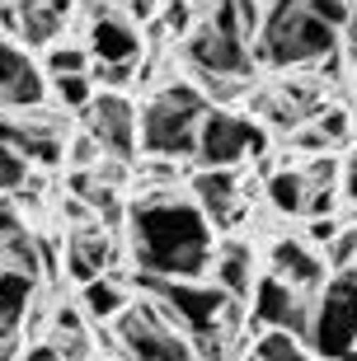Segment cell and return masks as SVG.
Returning <instances> with one entry per match:
<instances>
[{
    "label": "cell",
    "instance_id": "5bb4252c",
    "mask_svg": "<svg viewBox=\"0 0 357 361\" xmlns=\"http://www.w3.org/2000/svg\"><path fill=\"white\" fill-rule=\"evenodd\" d=\"M268 272H278L282 281H291L296 291H320L324 286V277H329V268H324V254H320L315 244H305L301 235H273V244H268Z\"/></svg>",
    "mask_w": 357,
    "mask_h": 361
},
{
    "label": "cell",
    "instance_id": "7402d4cb",
    "mask_svg": "<svg viewBox=\"0 0 357 361\" xmlns=\"http://www.w3.org/2000/svg\"><path fill=\"white\" fill-rule=\"evenodd\" d=\"M305 122L320 132V141H324L329 150L334 146H348V141H353V132H357V127H353V113H348L344 104H315Z\"/></svg>",
    "mask_w": 357,
    "mask_h": 361
},
{
    "label": "cell",
    "instance_id": "5b68a950",
    "mask_svg": "<svg viewBox=\"0 0 357 361\" xmlns=\"http://www.w3.org/2000/svg\"><path fill=\"white\" fill-rule=\"evenodd\" d=\"M268 155V132L254 113L226 104H207V113L198 118V141H193V160L212 164V169H240Z\"/></svg>",
    "mask_w": 357,
    "mask_h": 361
},
{
    "label": "cell",
    "instance_id": "ba28073f",
    "mask_svg": "<svg viewBox=\"0 0 357 361\" xmlns=\"http://www.w3.org/2000/svg\"><path fill=\"white\" fill-rule=\"evenodd\" d=\"M179 56H184V66L198 75L202 90L216 85V80H250L254 75L250 42L240 38V33H230V28L212 24V19H193V24H188V33L179 38Z\"/></svg>",
    "mask_w": 357,
    "mask_h": 361
},
{
    "label": "cell",
    "instance_id": "3957f363",
    "mask_svg": "<svg viewBox=\"0 0 357 361\" xmlns=\"http://www.w3.org/2000/svg\"><path fill=\"white\" fill-rule=\"evenodd\" d=\"M136 291L151 295L170 314L174 329H184L188 338H202V334L240 338L245 305L230 300L212 277H146V272H136Z\"/></svg>",
    "mask_w": 357,
    "mask_h": 361
},
{
    "label": "cell",
    "instance_id": "cb8c5ba5",
    "mask_svg": "<svg viewBox=\"0 0 357 361\" xmlns=\"http://www.w3.org/2000/svg\"><path fill=\"white\" fill-rule=\"evenodd\" d=\"M320 254H324V268L329 272H353V263H357V221H344V226L324 240Z\"/></svg>",
    "mask_w": 357,
    "mask_h": 361
},
{
    "label": "cell",
    "instance_id": "4dcf8cb0",
    "mask_svg": "<svg viewBox=\"0 0 357 361\" xmlns=\"http://www.w3.org/2000/svg\"><path fill=\"white\" fill-rule=\"evenodd\" d=\"M19 226H24V216H19L14 192H0V240H5V235H14Z\"/></svg>",
    "mask_w": 357,
    "mask_h": 361
},
{
    "label": "cell",
    "instance_id": "2e32d148",
    "mask_svg": "<svg viewBox=\"0 0 357 361\" xmlns=\"http://www.w3.org/2000/svg\"><path fill=\"white\" fill-rule=\"evenodd\" d=\"M207 277H212L216 286L230 295V300H240V305H245V295H250L254 277H259V254H254L245 240H221V235H216Z\"/></svg>",
    "mask_w": 357,
    "mask_h": 361
},
{
    "label": "cell",
    "instance_id": "4316f807",
    "mask_svg": "<svg viewBox=\"0 0 357 361\" xmlns=\"http://www.w3.org/2000/svg\"><path fill=\"white\" fill-rule=\"evenodd\" d=\"M301 5H305V10H310V14H315V19H324V24H334V28H339V33H344V24H348V19H353V0H301Z\"/></svg>",
    "mask_w": 357,
    "mask_h": 361
},
{
    "label": "cell",
    "instance_id": "d6a6232c",
    "mask_svg": "<svg viewBox=\"0 0 357 361\" xmlns=\"http://www.w3.org/2000/svg\"><path fill=\"white\" fill-rule=\"evenodd\" d=\"M353 277H357V263H353Z\"/></svg>",
    "mask_w": 357,
    "mask_h": 361
},
{
    "label": "cell",
    "instance_id": "8992f818",
    "mask_svg": "<svg viewBox=\"0 0 357 361\" xmlns=\"http://www.w3.org/2000/svg\"><path fill=\"white\" fill-rule=\"evenodd\" d=\"M108 334H113V343H118V357H132V361H188L193 357L188 334L174 329L170 314L141 291L127 300V310H122L118 319L108 324Z\"/></svg>",
    "mask_w": 357,
    "mask_h": 361
},
{
    "label": "cell",
    "instance_id": "83f0119b",
    "mask_svg": "<svg viewBox=\"0 0 357 361\" xmlns=\"http://www.w3.org/2000/svg\"><path fill=\"white\" fill-rule=\"evenodd\" d=\"M348 216L344 212H329V216H305V226H301V240L305 244H315V249H324V240H329L334 230L344 226Z\"/></svg>",
    "mask_w": 357,
    "mask_h": 361
},
{
    "label": "cell",
    "instance_id": "7c38bea8",
    "mask_svg": "<svg viewBox=\"0 0 357 361\" xmlns=\"http://www.w3.org/2000/svg\"><path fill=\"white\" fill-rule=\"evenodd\" d=\"M47 104V75H42L33 47L0 33V108H38Z\"/></svg>",
    "mask_w": 357,
    "mask_h": 361
},
{
    "label": "cell",
    "instance_id": "9a60e30c",
    "mask_svg": "<svg viewBox=\"0 0 357 361\" xmlns=\"http://www.w3.org/2000/svg\"><path fill=\"white\" fill-rule=\"evenodd\" d=\"M85 47H90V61H141V52H146L141 28L127 14H108V10L90 19Z\"/></svg>",
    "mask_w": 357,
    "mask_h": 361
},
{
    "label": "cell",
    "instance_id": "603a6c76",
    "mask_svg": "<svg viewBox=\"0 0 357 361\" xmlns=\"http://www.w3.org/2000/svg\"><path fill=\"white\" fill-rule=\"evenodd\" d=\"M42 75H71V71H90V47L76 38H52L42 47Z\"/></svg>",
    "mask_w": 357,
    "mask_h": 361
},
{
    "label": "cell",
    "instance_id": "277c9868",
    "mask_svg": "<svg viewBox=\"0 0 357 361\" xmlns=\"http://www.w3.org/2000/svg\"><path fill=\"white\" fill-rule=\"evenodd\" d=\"M207 94L198 80H174L156 90L136 108V146L141 155H170V160H193L198 141V118L207 113Z\"/></svg>",
    "mask_w": 357,
    "mask_h": 361
},
{
    "label": "cell",
    "instance_id": "f546056e",
    "mask_svg": "<svg viewBox=\"0 0 357 361\" xmlns=\"http://www.w3.org/2000/svg\"><path fill=\"white\" fill-rule=\"evenodd\" d=\"M188 24H193V10H188V0H170V5H165V28H170L174 38H184Z\"/></svg>",
    "mask_w": 357,
    "mask_h": 361
},
{
    "label": "cell",
    "instance_id": "6da1fadb",
    "mask_svg": "<svg viewBox=\"0 0 357 361\" xmlns=\"http://www.w3.org/2000/svg\"><path fill=\"white\" fill-rule=\"evenodd\" d=\"M127 249L136 272L146 277H207L216 249V226L207 221L198 202L179 192L174 183L146 188L141 197L127 202Z\"/></svg>",
    "mask_w": 357,
    "mask_h": 361
},
{
    "label": "cell",
    "instance_id": "e0dca14e",
    "mask_svg": "<svg viewBox=\"0 0 357 361\" xmlns=\"http://www.w3.org/2000/svg\"><path fill=\"white\" fill-rule=\"evenodd\" d=\"M132 281H122L118 272H99V277H85V281H76V305H80V314L99 329V324H113L127 310V300H132Z\"/></svg>",
    "mask_w": 357,
    "mask_h": 361
},
{
    "label": "cell",
    "instance_id": "9c48e42d",
    "mask_svg": "<svg viewBox=\"0 0 357 361\" xmlns=\"http://www.w3.org/2000/svg\"><path fill=\"white\" fill-rule=\"evenodd\" d=\"M80 127L99 141V150L104 155H113V160H127L132 164L136 155H141V146H136V104L127 90H94V99L85 108H80Z\"/></svg>",
    "mask_w": 357,
    "mask_h": 361
},
{
    "label": "cell",
    "instance_id": "d4e9b609",
    "mask_svg": "<svg viewBox=\"0 0 357 361\" xmlns=\"http://www.w3.org/2000/svg\"><path fill=\"white\" fill-rule=\"evenodd\" d=\"M99 160H104L99 141H94L85 127H80V132H71V141H66V164H71V169H94Z\"/></svg>",
    "mask_w": 357,
    "mask_h": 361
},
{
    "label": "cell",
    "instance_id": "8fae6325",
    "mask_svg": "<svg viewBox=\"0 0 357 361\" xmlns=\"http://www.w3.org/2000/svg\"><path fill=\"white\" fill-rule=\"evenodd\" d=\"M188 197L198 202L216 230H235L250 216V192H245V164L240 169H212L198 164V174L188 178Z\"/></svg>",
    "mask_w": 357,
    "mask_h": 361
},
{
    "label": "cell",
    "instance_id": "ffe728a7",
    "mask_svg": "<svg viewBox=\"0 0 357 361\" xmlns=\"http://www.w3.org/2000/svg\"><path fill=\"white\" fill-rule=\"evenodd\" d=\"M245 357L254 361H305L310 357V343H305L296 329H282V324H264V329H254L245 338Z\"/></svg>",
    "mask_w": 357,
    "mask_h": 361
},
{
    "label": "cell",
    "instance_id": "7a4b0ae2",
    "mask_svg": "<svg viewBox=\"0 0 357 361\" xmlns=\"http://www.w3.org/2000/svg\"><path fill=\"white\" fill-rule=\"evenodd\" d=\"M344 47V33L305 10L301 0H264V24L250 42L254 66L268 71H305Z\"/></svg>",
    "mask_w": 357,
    "mask_h": 361
},
{
    "label": "cell",
    "instance_id": "ac0fdd59",
    "mask_svg": "<svg viewBox=\"0 0 357 361\" xmlns=\"http://www.w3.org/2000/svg\"><path fill=\"white\" fill-rule=\"evenodd\" d=\"M305 197H310V178H305V169H296V164H282V169H273V174L264 178L268 212L282 216V221H301Z\"/></svg>",
    "mask_w": 357,
    "mask_h": 361
},
{
    "label": "cell",
    "instance_id": "4fadbf2b",
    "mask_svg": "<svg viewBox=\"0 0 357 361\" xmlns=\"http://www.w3.org/2000/svg\"><path fill=\"white\" fill-rule=\"evenodd\" d=\"M122 268V249H118V235L99 221H85L66 235V272L71 281H85V277H99V272H118Z\"/></svg>",
    "mask_w": 357,
    "mask_h": 361
},
{
    "label": "cell",
    "instance_id": "d6986e66",
    "mask_svg": "<svg viewBox=\"0 0 357 361\" xmlns=\"http://www.w3.org/2000/svg\"><path fill=\"white\" fill-rule=\"evenodd\" d=\"M33 300H38V277L0 263V334H19L24 329V314Z\"/></svg>",
    "mask_w": 357,
    "mask_h": 361
},
{
    "label": "cell",
    "instance_id": "52a82bcc",
    "mask_svg": "<svg viewBox=\"0 0 357 361\" xmlns=\"http://www.w3.org/2000/svg\"><path fill=\"white\" fill-rule=\"evenodd\" d=\"M310 357H348L357 343V277L329 272L320 291H310V324H305Z\"/></svg>",
    "mask_w": 357,
    "mask_h": 361
},
{
    "label": "cell",
    "instance_id": "30bf717a",
    "mask_svg": "<svg viewBox=\"0 0 357 361\" xmlns=\"http://www.w3.org/2000/svg\"><path fill=\"white\" fill-rule=\"evenodd\" d=\"M245 324L250 329H264V324H282V329H296L305 338V324H310V295L296 291L291 281H282L278 272L259 268L250 295H245Z\"/></svg>",
    "mask_w": 357,
    "mask_h": 361
},
{
    "label": "cell",
    "instance_id": "1f68e13d",
    "mask_svg": "<svg viewBox=\"0 0 357 361\" xmlns=\"http://www.w3.org/2000/svg\"><path fill=\"white\" fill-rule=\"evenodd\" d=\"M348 357H357V343H353V352H348Z\"/></svg>",
    "mask_w": 357,
    "mask_h": 361
},
{
    "label": "cell",
    "instance_id": "f1b7e54d",
    "mask_svg": "<svg viewBox=\"0 0 357 361\" xmlns=\"http://www.w3.org/2000/svg\"><path fill=\"white\" fill-rule=\"evenodd\" d=\"M339 202H344L348 221H357V155L344 160V174H339Z\"/></svg>",
    "mask_w": 357,
    "mask_h": 361
},
{
    "label": "cell",
    "instance_id": "44dd1931",
    "mask_svg": "<svg viewBox=\"0 0 357 361\" xmlns=\"http://www.w3.org/2000/svg\"><path fill=\"white\" fill-rule=\"evenodd\" d=\"M94 75L90 71H71V75H47V104H57L62 113H80L94 99Z\"/></svg>",
    "mask_w": 357,
    "mask_h": 361
},
{
    "label": "cell",
    "instance_id": "484cf974",
    "mask_svg": "<svg viewBox=\"0 0 357 361\" xmlns=\"http://www.w3.org/2000/svg\"><path fill=\"white\" fill-rule=\"evenodd\" d=\"M28 174H33V164H28L19 150H10L5 141H0V192H14Z\"/></svg>",
    "mask_w": 357,
    "mask_h": 361
}]
</instances>
